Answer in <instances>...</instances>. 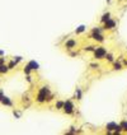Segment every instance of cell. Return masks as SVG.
I'll list each match as a JSON object with an SVG mask.
<instances>
[{"instance_id":"1","label":"cell","mask_w":127,"mask_h":135,"mask_svg":"<svg viewBox=\"0 0 127 135\" xmlns=\"http://www.w3.org/2000/svg\"><path fill=\"white\" fill-rule=\"evenodd\" d=\"M105 55H107V50L104 47H97L94 50V57L95 59H103V57H105Z\"/></svg>"},{"instance_id":"2","label":"cell","mask_w":127,"mask_h":135,"mask_svg":"<svg viewBox=\"0 0 127 135\" xmlns=\"http://www.w3.org/2000/svg\"><path fill=\"white\" fill-rule=\"evenodd\" d=\"M48 96V88H42V89L39 90V93H38V97H37V101L38 102H43L46 98Z\"/></svg>"},{"instance_id":"3","label":"cell","mask_w":127,"mask_h":135,"mask_svg":"<svg viewBox=\"0 0 127 135\" xmlns=\"http://www.w3.org/2000/svg\"><path fill=\"white\" fill-rule=\"evenodd\" d=\"M62 108H64L65 113H71L74 111V105L70 101H66V102H64V107Z\"/></svg>"},{"instance_id":"4","label":"cell","mask_w":127,"mask_h":135,"mask_svg":"<svg viewBox=\"0 0 127 135\" xmlns=\"http://www.w3.org/2000/svg\"><path fill=\"white\" fill-rule=\"evenodd\" d=\"M107 130H109V131H113V130L121 131L122 128H121V125H117L116 122H109V124H107Z\"/></svg>"},{"instance_id":"5","label":"cell","mask_w":127,"mask_h":135,"mask_svg":"<svg viewBox=\"0 0 127 135\" xmlns=\"http://www.w3.org/2000/svg\"><path fill=\"white\" fill-rule=\"evenodd\" d=\"M114 26H116V22L112 21V19H108V21H105L104 22V28L105 30H112Z\"/></svg>"},{"instance_id":"6","label":"cell","mask_w":127,"mask_h":135,"mask_svg":"<svg viewBox=\"0 0 127 135\" xmlns=\"http://www.w3.org/2000/svg\"><path fill=\"white\" fill-rule=\"evenodd\" d=\"M75 45H76V42H75L74 40H70V41H67L66 44H65V46H66L67 49H73Z\"/></svg>"},{"instance_id":"7","label":"cell","mask_w":127,"mask_h":135,"mask_svg":"<svg viewBox=\"0 0 127 135\" xmlns=\"http://www.w3.org/2000/svg\"><path fill=\"white\" fill-rule=\"evenodd\" d=\"M28 66H29L31 70H34V69H38V64L36 61H31L29 64H28Z\"/></svg>"},{"instance_id":"8","label":"cell","mask_w":127,"mask_h":135,"mask_svg":"<svg viewBox=\"0 0 127 135\" xmlns=\"http://www.w3.org/2000/svg\"><path fill=\"white\" fill-rule=\"evenodd\" d=\"M109 13H104V14H103V17H102V22L104 23L105 21H108V19H109Z\"/></svg>"},{"instance_id":"9","label":"cell","mask_w":127,"mask_h":135,"mask_svg":"<svg viewBox=\"0 0 127 135\" xmlns=\"http://www.w3.org/2000/svg\"><path fill=\"white\" fill-rule=\"evenodd\" d=\"M8 69H9V68H8L7 65H0V73H7Z\"/></svg>"},{"instance_id":"10","label":"cell","mask_w":127,"mask_h":135,"mask_svg":"<svg viewBox=\"0 0 127 135\" xmlns=\"http://www.w3.org/2000/svg\"><path fill=\"white\" fill-rule=\"evenodd\" d=\"M114 69H116V70H121V69H122V65H121L120 62H114Z\"/></svg>"},{"instance_id":"11","label":"cell","mask_w":127,"mask_h":135,"mask_svg":"<svg viewBox=\"0 0 127 135\" xmlns=\"http://www.w3.org/2000/svg\"><path fill=\"white\" fill-rule=\"evenodd\" d=\"M84 30H85V27H84V26H80V27H79V28L76 30V33H82Z\"/></svg>"},{"instance_id":"12","label":"cell","mask_w":127,"mask_h":135,"mask_svg":"<svg viewBox=\"0 0 127 135\" xmlns=\"http://www.w3.org/2000/svg\"><path fill=\"white\" fill-rule=\"evenodd\" d=\"M56 107H57L59 110L62 108V107H64V102H57V103H56Z\"/></svg>"},{"instance_id":"13","label":"cell","mask_w":127,"mask_h":135,"mask_svg":"<svg viewBox=\"0 0 127 135\" xmlns=\"http://www.w3.org/2000/svg\"><path fill=\"white\" fill-rule=\"evenodd\" d=\"M105 57L108 59V61H113V56L111 55V54H107V55H105Z\"/></svg>"},{"instance_id":"14","label":"cell","mask_w":127,"mask_h":135,"mask_svg":"<svg viewBox=\"0 0 127 135\" xmlns=\"http://www.w3.org/2000/svg\"><path fill=\"white\" fill-rule=\"evenodd\" d=\"M121 128L127 131V122H122V124H121Z\"/></svg>"},{"instance_id":"15","label":"cell","mask_w":127,"mask_h":135,"mask_svg":"<svg viewBox=\"0 0 127 135\" xmlns=\"http://www.w3.org/2000/svg\"><path fill=\"white\" fill-rule=\"evenodd\" d=\"M107 1H108V3H109V1H111V0H107Z\"/></svg>"}]
</instances>
